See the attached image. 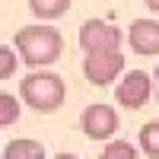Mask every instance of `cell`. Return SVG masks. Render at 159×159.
Wrapping results in <instances>:
<instances>
[{"label":"cell","instance_id":"obj_1","mask_svg":"<svg viewBox=\"0 0 159 159\" xmlns=\"http://www.w3.org/2000/svg\"><path fill=\"white\" fill-rule=\"evenodd\" d=\"M16 54L29 67H48L64 54V35L54 25H22L16 32Z\"/></svg>","mask_w":159,"mask_h":159},{"label":"cell","instance_id":"obj_2","mask_svg":"<svg viewBox=\"0 0 159 159\" xmlns=\"http://www.w3.org/2000/svg\"><path fill=\"white\" fill-rule=\"evenodd\" d=\"M19 96L38 115H51L57 111L64 99H67V86H64V76L51 73V70H32L29 76L19 80Z\"/></svg>","mask_w":159,"mask_h":159},{"label":"cell","instance_id":"obj_3","mask_svg":"<svg viewBox=\"0 0 159 159\" xmlns=\"http://www.w3.org/2000/svg\"><path fill=\"white\" fill-rule=\"evenodd\" d=\"M124 70V54L121 51H92L83 57V73L92 86H111Z\"/></svg>","mask_w":159,"mask_h":159},{"label":"cell","instance_id":"obj_4","mask_svg":"<svg viewBox=\"0 0 159 159\" xmlns=\"http://www.w3.org/2000/svg\"><path fill=\"white\" fill-rule=\"evenodd\" d=\"M80 127H83V134L89 140H111L115 130L121 127V118H118V111L111 108V105H86L83 115H80Z\"/></svg>","mask_w":159,"mask_h":159},{"label":"cell","instance_id":"obj_5","mask_svg":"<svg viewBox=\"0 0 159 159\" xmlns=\"http://www.w3.org/2000/svg\"><path fill=\"white\" fill-rule=\"evenodd\" d=\"M121 29H115L105 19H89L80 25V48L92 54V51H121Z\"/></svg>","mask_w":159,"mask_h":159},{"label":"cell","instance_id":"obj_6","mask_svg":"<svg viewBox=\"0 0 159 159\" xmlns=\"http://www.w3.org/2000/svg\"><path fill=\"white\" fill-rule=\"evenodd\" d=\"M115 96H118V105H124V108H143L153 96V76L143 73V70L124 73V80L115 89Z\"/></svg>","mask_w":159,"mask_h":159},{"label":"cell","instance_id":"obj_7","mask_svg":"<svg viewBox=\"0 0 159 159\" xmlns=\"http://www.w3.org/2000/svg\"><path fill=\"white\" fill-rule=\"evenodd\" d=\"M127 42H130V48H134L140 57H156L159 54V22L156 19H137V22H130Z\"/></svg>","mask_w":159,"mask_h":159},{"label":"cell","instance_id":"obj_8","mask_svg":"<svg viewBox=\"0 0 159 159\" xmlns=\"http://www.w3.org/2000/svg\"><path fill=\"white\" fill-rule=\"evenodd\" d=\"M3 159H45V147L32 137H16L7 143Z\"/></svg>","mask_w":159,"mask_h":159},{"label":"cell","instance_id":"obj_9","mask_svg":"<svg viewBox=\"0 0 159 159\" xmlns=\"http://www.w3.org/2000/svg\"><path fill=\"white\" fill-rule=\"evenodd\" d=\"M29 10L38 19H57L70 10V0H29Z\"/></svg>","mask_w":159,"mask_h":159},{"label":"cell","instance_id":"obj_10","mask_svg":"<svg viewBox=\"0 0 159 159\" xmlns=\"http://www.w3.org/2000/svg\"><path fill=\"white\" fill-rule=\"evenodd\" d=\"M140 150L150 159H159V121H147L140 127Z\"/></svg>","mask_w":159,"mask_h":159},{"label":"cell","instance_id":"obj_11","mask_svg":"<svg viewBox=\"0 0 159 159\" xmlns=\"http://www.w3.org/2000/svg\"><path fill=\"white\" fill-rule=\"evenodd\" d=\"M19 121V99H13L10 92H0V127H10Z\"/></svg>","mask_w":159,"mask_h":159},{"label":"cell","instance_id":"obj_12","mask_svg":"<svg viewBox=\"0 0 159 159\" xmlns=\"http://www.w3.org/2000/svg\"><path fill=\"white\" fill-rule=\"evenodd\" d=\"M102 159H137V150L127 140H108L102 150Z\"/></svg>","mask_w":159,"mask_h":159},{"label":"cell","instance_id":"obj_13","mask_svg":"<svg viewBox=\"0 0 159 159\" xmlns=\"http://www.w3.org/2000/svg\"><path fill=\"white\" fill-rule=\"evenodd\" d=\"M16 64H19V57L13 54V48L0 45V80H10L13 73H16Z\"/></svg>","mask_w":159,"mask_h":159},{"label":"cell","instance_id":"obj_14","mask_svg":"<svg viewBox=\"0 0 159 159\" xmlns=\"http://www.w3.org/2000/svg\"><path fill=\"white\" fill-rule=\"evenodd\" d=\"M143 3H147V7L153 10V13H159V0H143Z\"/></svg>","mask_w":159,"mask_h":159},{"label":"cell","instance_id":"obj_15","mask_svg":"<svg viewBox=\"0 0 159 159\" xmlns=\"http://www.w3.org/2000/svg\"><path fill=\"white\" fill-rule=\"evenodd\" d=\"M153 83H156V99H159V64H156V73H153Z\"/></svg>","mask_w":159,"mask_h":159},{"label":"cell","instance_id":"obj_16","mask_svg":"<svg viewBox=\"0 0 159 159\" xmlns=\"http://www.w3.org/2000/svg\"><path fill=\"white\" fill-rule=\"evenodd\" d=\"M54 159H76V156H73V153H57Z\"/></svg>","mask_w":159,"mask_h":159}]
</instances>
